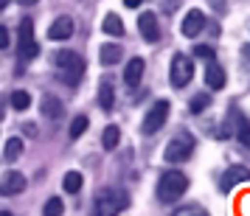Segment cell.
<instances>
[{"instance_id": "obj_28", "label": "cell", "mask_w": 250, "mask_h": 216, "mask_svg": "<svg viewBox=\"0 0 250 216\" xmlns=\"http://www.w3.org/2000/svg\"><path fill=\"white\" fill-rule=\"evenodd\" d=\"M174 216H208V211L200 208V205H186V208H177Z\"/></svg>"}, {"instance_id": "obj_3", "label": "cell", "mask_w": 250, "mask_h": 216, "mask_svg": "<svg viewBox=\"0 0 250 216\" xmlns=\"http://www.w3.org/2000/svg\"><path fill=\"white\" fill-rule=\"evenodd\" d=\"M194 152V137L188 135V132H177V135L171 137L169 143H166V149H163V157H166V163H183V160H188Z\"/></svg>"}, {"instance_id": "obj_27", "label": "cell", "mask_w": 250, "mask_h": 216, "mask_svg": "<svg viewBox=\"0 0 250 216\" xmlns=\"http://www.w3.org/2000/svg\"><path fill=\"white\" fill-rule=\"evenodd\" d=\"M62 211H65V205H62L59 196H51V199L45 202V208H42V214L45 216H62Z\"/></svg>"}, {"instance_id": "obj_29", "label": "cell", "mask_w": 250, "mask_h": 216, "mask_svg": "<svg viewBox=\"0 0 250 216\" xmlns=\"http://www.w3.org/2000/svg\"><path fill=\"white\" fill-rule=\"evenodd\" d=\"M194 57H200V59H208V62H214V48H208V45H197L194 48Z\"/></svg>"}, {"instance_id": "obj_15", "label": "cell", "mask_w": 250, "mask_h": 216, "mask_svg": "<svg viewBox=\"0 0 250 216\" xmlns=\"http://www.w3.org/2000/svg\"><path fill=\"white\" fill-rule=\"evenodd\" d=\"M121 57H124V51H121V45H115V42H107V45H102V51H99V59H102V65H118L121 62Z\"/></svg>"}, {"instance_id": "obj_22", "label": "cell", "mask_w": 250, "mask_h": 216, "mask_svg": "<svg viewBox=\"0 0 250 216\" xmlns=\"http://www.w3.org/2000/svg\"><path fill=\"white\" fill-rule=\"evenodd\" d=\"M82 182H84V177H82L79 171H68V174H65V180H62V185H65V191H68V194H76L82 188Z\"/></svg>"}, {"instance_id": "obj_23", "label": "cell", "mask_w": 250, "mask_h": 216, "mask_svg": "<svg viewBox=\"0 0 250 216\" xmlns=\"http://www.w3.org/2000/svg\"><path fill=\"white\" fill-rule=\"evenodd\" d=\"M87 124H90V121H87V115H76V118L70 121L68 135L73 137V140H76V137H82V135H84V129H87Z\"/></svg>"}, {"instance_id": "obj_20", "label": "cell", "mask_w": 250, "mask_h": 216, "mask_svg": "<svg viewBox=\"0 0 250 216\" xmlns=\"http://www.w3.org/2000/svg\"><path fill=\"white\" fill-rule=\"evenodd\" d=\"M59 73H62V81H65V84H70V87H73V84H79V79L84 76V59H82L79 65L68 68V70H59Z\"/></svg>"}, {"instance_id": "obj_14", "label": "cell", "mask_w": 250, "mask_h": 216, "mask_svg": "<svg viewBox=\"0 0 250 216\" xmlns=\"http://www.w3.org/2000/svg\"><path fill=\"white\" fill-rule=\"evenodd\" d=\"M70 34H73V20L70 17H57L51 23V28H48V37L51 39H68Z\"/></svg>"}, {"instance_id": "obj_35", "label": "cell", "mask_w": 250, "mask_h": 216, "mask_svg": "<svg viewBox=\"0 0 250 216\" xmlns=\"http://www.w3.org/2000/svg\"><path fill=\"white\" fill-rule=\"evenodd\" d=\"M17 3H20V6H34L37 0H17Z\"/></svg>"}, {"instance_id": "obj_30", "label": "cell", "mask_w": 250, "mask_h": 216, "mask_svg": "<svg viewBox=\"0 0 250 216\" xmlns=\"http://www.w3.org/2000/svg\"><path fill=\"white\" fill-rule=\"evenodd\" d=\"M12 45V37H9V28L0 25V48H9Z\"/></svg>"}, {"instance_id": "obj_36", "label": "cell", "mask_w": 250, "mask_h": 216, "mask_svg": "<svg viewBox=\"0 0 250 216\" xmlns=\"http://www.w3.org/2000/svg\"><path fill=\"white\" fill-rule=\"evenodd\" d=\"M9 3H12V0H0V9H6V6H9Z\"/></svg>"}, {"instance_id": "obj_2", "label": "cell", "mask_w": 250, "mask_h": 216, "mask_svg": "<svg viewBox=\"0 0 250 216\" xmlns=\"http://www.w3.org/2000/svg\"><path fill=\"white\" fill-rule=\"evenodd\" d=\"M188 188V177L183 171H163L158 180V199L160 202H174L180 199Z\"/></svg>"}, {"instance_id": "obj_38", "label": "cell", "mask_w": 250, "mask_h": 216, "mask_svg": "<svg viewBox=\"0 0 250 216\" xmlns=\"http://www.w3.org/2000/svg\"><path fill=\"white\" fill-rule=\"evenodd\" d=\"M0 216H14V214H9V211H3V214H0Z\"/></svg>"}, {"instance_id": "obj_10", "label": "cell", "mask_w": 250, "mask_h": 216, "mask_svg": "<svg viewBox=\"0 0 250 216\" xmlns=\"http://www.w3.org/2000/svg\"><path fill=\"white\" fill-rule=\"evenodd\" d=\"M203 28H205V14L200 12V9H191V12L186 14L183 25H180V31H183L186 37H197Z\"/></svg>"}, {"instance_id": "obj_6", "label": "cell", "mask_w": 250, "mask_h": 216, "mask_svg": "<svg viewBox=\"0 0 250 216\" xmlns=\"http://www.w3.org/2000/svg\"><path fill=\"white\" fill-rule=\"evenodd\" d=\"M17 48H20L23 59H34L40 54V45H37V37H34V23L28 17H23V23H20V42H17Z\"/></svg>"}, {"instance_id": "obj_18", "label": "cell", "mask_w": 250, "mask_h": 216, "mask_svg": "<svg viewBox=\"0 0 250 216\" xmlns=\"http://www.w3.org/2000/svg\"><path fill=\"white\" fill-rule=\"evenodd\" d=\"M99 104H102V110H113L115 104V90L110 81H102L99 84Z\"/></svg>"}, {"instance_id": "obj_9", "label": "cell", "mask_w": 250, "mask_h": 216, "mask_svg": "<svg viewBox=\"0 0 250 216\" xmlns=\"http://www.w3.org/2000/svg\"><path fill=\"white\" fill-rule=\"evenodd\" d=\"M25 188V177L20 171H6L3 174V180H0V194L3 196H14V194H20Z\"/></svg>"}, {"instance_id": "obj_25", "label": "cell", "mask_w": 250, "mask_h": 216, "mask_svg": "<svg viewBox=\"0 0 250 216\" xmlns=\"http://www.w3.org/2000/svg\"><path fill=\"white\" fill-rule=\"evenodd\" d=\"M6 160H17L20 155H23V140L20 137H12V140H6Z\"/></svg>"}, {"instance_id": "obj_5", "label": "cell", "mask_w": 250, "mask_h": 216, "mask_svg": "<svg viewBox=\"0 0 250 216\" xmlns=\"http://www.w3.org/2000/svg\"><path fill=\"white\" fill-rule=\"evenodd\" d=\"M169 101H155V107L146 113V118H144V135H155V132H160L163 129V124H166V118H169Z\"/></svg>"}, {"instance_id": "obj_4", "label": "cell", "mask_w": 250, "mask_h": 216, "mask_svg": "<svg viewBox=\"0 0 250 216\" xmlns=\"http://www.w3.org/2000/svg\"><path fill=\"white\" fill-rule=\"evenodd\" d=\"M169 79H171V87H186V84L194 79V65H191V59L186 57V54H177V57L171 59Z\"/></svg>"}, {"instance_id": "obj_11", "label": "cell", "mask_w": 250, "mask_h": 216, "mask_svg": "<svg viewBox=\"0 0 250 216\" xmlns=\"http://www.w3.org/2000/svg\"><path fill=\"white\" fill-rule=\"evenodd\" d=\"M230 121H233V135L239 137V143L250 149V121L239 113V110H233V113H230Z\"/></svg>"}, {"instance_id": "obj_7", "label": "cell", "mask_w": 250, "mask_h": 216, "mask_svg": "<svg viewBox=\"0 0 250 216\" xmlns=\"http://www.w3.org/2000/svg\"><path fill=\"white\" fill-rule=\"evenodd\" d=\"M242 182H250V169H245V166H230V169L222 174L219 188L228 194V191H233L236 185H242Z\"/></svg>"}, {"instance_id": "obj_32", "label": "cell", "mask_w": 250, "mask_h": 216, "mask_svg": "<svg viewBox=\"0 0 250 216\" xmlns=\"http://www.w3.org/2000/svg\"><path fill=\"white\" fill-rule=\"evenodd\" d=\"M23 129H25V135H31V137H37V126H34V124H25Z\"/></svg>"}, {"instance_id": "obj_13", "label": "cell", "mask_w": 250, "mask_h": 216, "mask_svg": "<svg viewBox=\"0 0 250 216\" xmlns=\"http://www.w3.org/2000/svg\"><path fill=\"white\" fill-rule=\"evenodd\" d=\"M205 84L211 90H222L225 87V70H222V65H216V59L208 62V68H205Z\"/></svg>"}, {"instance_id": "obj_17", "label": "cell", "mask_w": 250, "mask_h": 216, "mask_svg": "<svg viewBox=\"0 0 250 216\" xmlns=\"http://www.w3.org/2000/svg\"><path fill=\"white\" fill-rule=\"evenodd\" d=\"M79 62H82V57L73 54V51H57V54H54V65H57L59 70H68V68H73V65H79Z\"/></svg>"}, {"instance_id": "obj_33", "label": "cell", "mask_w": 250, "mask_h": 216, "mask_svg": "<svg viewBox=\"0 0 250 216\" xmlns=\"http://www.w3.org/2000/svg\"><path fill=\"white\" fill-rule=\"evenodd\" d=\"M141 3H144V0H124V6H126V9H138Z\"/></svg>"}, {"instance_id": "obj_19", "label": "cell", "mask_w": 250, "mask_h": 216, "mask_svg": "<svg viewBox=\"0 0 250 216\" xmlns=\"http://www.w3.org/2000/svg\"><path fill=\"white\" fill-rule=\"evenodd\" d=\"M102 28H104V34H110V37H121L124 34V23H121L118 14H107L104 23H102Z\"/></svg>"}, {"instance_id": "obj_37", "label": "cell", "mask_w": 250, "mask_h": 216, "mask_svg": "<svg viewBox=\"0 0 250 216\" xmlns=\"http://www.w3.org/2000/svg\"><path fill=\"white\" fill-rule=\"evenodd\" d=\"M3 113H6V110H3V98H0V118H3Z\"/></svg>"}, {"instance_id": "obj_16", "label": "cell", "mask_w": 250, "mask_h": 216, "mask_svg": "<svg viewBox=\"0 0 250 216\" xmlns=\"http://www.w3.org/2000/svg\"><path fill=\"white\" fill-rule=\"evenodd\" d=\"M42 115H45L48 121H57V118H62V115H65V107H62V101H59V98L45 96V98H42Z\"/></svg>"}, {"instance_id": "obj_8", "label": "cell", "mask_w": 250, "mask_h": 216, "mask_svg": "<svg viewBox=\"0 0 250 216\" xmlns=\"http://www.w3.org/2000/svg\"><path fill=\"white\" fill-rule=\"evenodd\" d=\"M138 31H141V37H144L146 42H158V39H160V23H158V17H155L152 12L141 14V17H138Z\"/></svg>"}, {"instance_id": "obj_34", "label": "cell", "mask_w": 250, "mask_h": 216, "mask_svg": "<svg viewBox=\"0 0 250 216\" xmlns=\"http://www.w3.org/2000/svg\"><path fill=\"white\" fill-rule=\"evenodd\" d=\"M211 6H214V9H219V12H225V0H211Z\"/></svg>"}, {"instance_id": "obj_26", "label": "cell", "mask_w": 250, "mask_h": 216, "mask_svg": "<svg viewBox=\"0 0 250 216\" xmlns=\"http://www.w3.org/2000/svg\"><path fill=\"white\" fill-rule=\"evenodd\" d=\"M208 107H211V96H208V93L194 96L191 104H188V110H191V113H203V110H208Z\"/></svg>"}, {"instance_id": "obj_1", "label": "cell", "mask_w": 250, "mask_h": 216, "mask_svg": "<svg viewBox=\"0 0 250 216\" xmlns=\"http://www.w3.org/2000/svg\"><path fill=\"white\" fill-rule=\"evenodd\" d=\"M129 205V196L121 188H104L99 191L96 202H93V216H118Z\"/></svg>"}, {"instance_id": "obj_12", "label": "cell", "mask_w": 250, "mask_h": 216, "mask_svg": "<svg viewBox=\"0 0 250 216\" xmlns=\"http://www.w3.org/2000/svg\"><path fill=\"white\" fill-rule=\"evenodd\" d=\"M144 68H146V62H144L141 57H135V59H129V62H126V70H124V81H126V87H138V84H141Z\"/></svg>"}, {"instance_id": "obj_24", "label": "cell", "mask_w": 250, "mask_h": 216, "mask_svg": "<svg viewBox=\"0 0 250 216\" xmlns=\"http://www.w3.org/2000/svg\"><path fill=\"white\" fill-rule=\"evenodd\" d=\"M9 101H12L14 110H20V113H23V110H28V107H31V96H28L25 90H14Z\"/></svg>"}, {"instance_id": "obj_31", "label": "cell", "mask_w": 250, "mask_h": 216, "mask_svg": "<svg viewBox=\"0 0 250 216\" xmlns=\"http://www.w3.org/2000/svg\"><path fill=\"white\" fill-rule=\"evenodd\" d=\"M177 6H180V0H163V12H166V14H171Z\"/></svg>"}, {"instance_id": "obj_21", "label": "cell", "mask_w": 250, "mask_h": 216, "mask_svg": "<svg viewBox=\"0 0 250 216\" xmlns=\"http://www.w3.org/2000/svg\"><path fill=\"white\" fill-rule=\"evenodd\" d=\"M118 140H121V129H118L115 124H110L107 129H104V135H102V146L104 149H115Z\"/></svg>"}]
</instances>
